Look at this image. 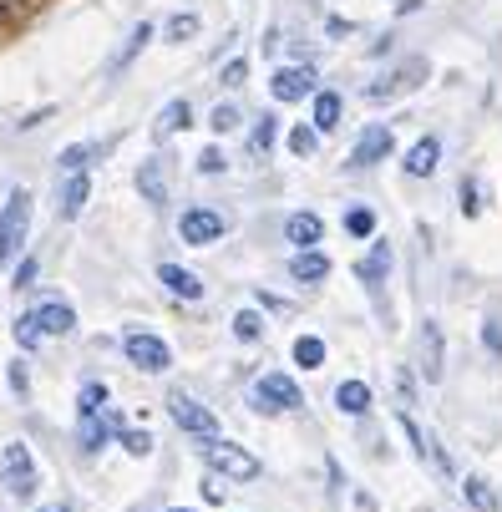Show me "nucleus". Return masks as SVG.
<instances>
[{
	"mask_svg": "<svg viewBox=\"0 0 502 512\" xmlns=\"http://www.w3.org/2000/svg\"><path fill=\"white\" fill-rule=\"evenodd\" d=\"M203 462L213 472L234 477V482H254L259 477V457L244 452V447H234V442H224V436H203Z\"/></svg>",
	"mask_w": 502,
	"mask_h": 512,
	"instance_id": "nucleus-1",
	"label": "nucleus"
},
{
	"mask_svg": "<svg viewBox=\"0 0 502 512\" xmlns=\"http://www.w3.org/2000/svg\"><path fill=\"white\" fill-rule=\"evenodd\" d=\"M26 229H31V193L16 188L11 203H6V213H0V264H11V259L21 254Z\"/></svg>",
	"mask_w": 502,
	"mask_h": 512,
	"instance_id": "nucleus-2",
	"label": "nucleus"
},
{
	"mask_svg": "<svg viewBox=\"0 0 502 512\" xmlns=\"http://www.w3.org/2000/svg\"><path fill=\"white\" fill-rule=\"evenodd\" d=\"M0 487H6L11 497H31L36 492V462L26 452V442H11L6 452H0Z\"/></svg>",
	"mask_w": 502,
	"mask_h": 512,
	"instance_id": "nucleus-3",
	"label": "nucleus"
},
{
	"mask_svg": "<svg viewBox=\"0 0 502 512\" xmlns=\"http://www.w3.org/2000/svg\"><path fill=\"white\" fill-rule=\"evenodd\" d=\"M168 411H173V421H178L183 431H193V436H219V416H213L208 406H198L188 391H173V396H168Z\"/></svg>",
	"mask_w": 502,
	"mask_h": 512,
	"instance_id": "nucleus-4",
	"label": "nucleus"
},
{
	"mask_svg": "<svg viewBox=\"0 0 502 512\" xmlns=\"http://www.w3.org/2000/svg\"><path fill=\"white\" fill-rule=\"evenodd\" d=\"M122 350H127V360L137 365V371H168V365H173V350L158 335H142V330H132L122 340Z\"/></svg>",
	"mask_w": 502,
	"mask_h": 512,
	"instance_id": "nucleus-5",
	"label": "nucleus"
},
{
	"mask_svg": "<svg viewBox=\"0 0 502 512\" xmlns=\"http://www.w3.org/2000/svg\"><path fill=\"white\" fill-rule=\"evenodd\" d=\"M254 401H259V411H295V406H305L300 386H295L290 376H279V371L254 386Z\"/></svg>",
	"mask_w": 502,
	"mask_h": 512,
	"instance_id": "nucleus-6",
	"label": "nucleus"
},
{
	"mask_svg": "<svg viewBox=\"0 0 502 512\" xmlns=\"http://www.w3.org/2000/svg\"><path fill=\"white\" fill-rule=\"evenodd\" d=\"M178 234H183V244L203 249V244H213V239H224V218L213 213V208H193V213L178 218Z\"/></svg>",
	"mask_w": 502,
	"mask_h": 512,
	"instance_id": "nucleus-7",
	"label": "nucleus"
},
{
	"mask_svg": "<svg viewBox=\"0 0 502 512\" xmlns=\"http://www.w3.org/2000/svg\"><path fill=\"white\" fill-rule=\"evenodd\" d=\"M269 92H274L279 102H300V97L315 92V77H310L305 66H279V71H274V82H269Z\"/></svg>",
	"mask_w": 502,
	"mask_h": 512,
	"instance_id": "nucleus-8",
	"label": "nucleus"
},
{
	"mask_svg": "<svg viewBox=\"0 0 502 512\" xmlns=\"http://www.w3.org/2000/svg\"><path fill=\"white\" fill-rule=\"evenodd\" d=\"M421 376L442 381V330H437V320L421 325Z\"/></svg>",
	"mask_w": 502,
	"mask_h": 512,
	"instance_id": "nucleus-9",
	"label": "nucleus"
},
{
	"mask_svg": "<svg viewBox=\"0 0 502 512\" xmlns=\"http://www.w3.org/2000/svg\"><path fill=\"white\" fill-rule=\"evenodd\" d=\"M386 153H391V132H386V127H366V137L355 142V158H350V163H355V168H371V163H381Z\"/></svg>",
	"mask_w": 502,
	"mask_h": 512,
	"instance_id": "nucleus-10",
	"label": "nucleus"
},
{
	"mask_svg": "<svg viewBox=\"0 0 502 512\" xmlns=\"http://www.w3.org/2000/svg\"><path fill=\"white\" fill-rule=\"evenodd\" d=\"M437 158H442V142H437V137H421L416 148L406 153V173H411V178H432V173H437Z\"/></svg>",
	"mask_w": 502,
	"mask_h": 512,
	"instance_id": "nucleus-11",
	"label": "nucleus"
},
{
	"mask_svg": "<svg viewBox=\"0 0 502 512\" xmlns=\"http://www.w3.org/2000/svg\"><path fill=\"white\" fill-rule=\"evenodd\" d=\"M87 193H92V178H87V168H77L61 188V218H77L87 208Z\"/></svg>",
	"mask_w": 502,
	"mask_h": 512,
	"instance_id": "nucleus-12",
	"label": "nucleus"
},
{
	"mask_svg": "<svg viewBox=\"0 0 502 512\" xmlns=\"http://www.w3.org/2000/svg\"><path fill=\"white\" fill-rule=\"evenodd\" d=\"M284 239L300 244V249H310V244L325 239V224H320L315 213H290V224H284Z\"/></svg>",
	"mask_w": 502,
	"mask_h": 512,
	"instance_id": "nucleus-13",
	"label": "nucleus"
},
{
	"mask_svg": "<svg viewBox=\"0 0 502 512\" xmlns=\"http://www.w3.org/2000/svg\"><path fill=\"white\" fill-rule=\"evenodd\" d=\"M158 279L173 289L178 300H203V279H193V274H188V269H178V264H163V269H158Z\"/></svg>",
	"mask_w": 502,
	"mask_h": 512,
	"instance_id": "nucleus-14",
	"label": "nucleus"
},
{
	"mask_svg": "<svg viewBox=\"0 0 502 512\" xmlns=\"http://www.w3.org/2000/svg\"><path fill=\"white\" fill-rule=\"evenodd\" d=\"M335 406H340L345 416H366V411H371V386H366V381H345V386L335 391Z\"/></svg>",
	"mask_w": 502,
	"mask_h": 512,
	"instance_id": "nucleus-15",
	"label": "nucleus"
},
{
	"mask_svg": "<svg viewBox=\"0 0 502 512\" xmlns=\"http://www.w3.org/2000/svg\"><path fill=\"white\" fill-rule=\"evenodd\" d=\"M290 274H295L300 284H315V279H325V274H330V259H325V254H315V249H300V254L290 259Z\"/></svg>",
	"mask_w": 502,
	"mask_h": 512,
	"instance_id": "nucleus-16",
	"label": "nucleus"
},
{
	"mask_svg": "<svg viewBox=\"0 0 502 512\" xmlns=\"http://www.w3.org/2000/svg\"><path fill=\"white\" fill-rule=\"evenodd\" d=\"M31 320H36L46 335H66L71 325H77V315H71L66 305H41V310H31Z\"/></svg>",
	"mask_w": 502,
	"mask_h": 512,
	"instance_id": "nucleus-17",
	"label": "nucleus"
},
{
	"mask_svg": "<svg viewBox=\"0 0 502 512\" xmlns=\"http://www.w3.org/2000/svg\"><path fill=\"white\" fill-rule=\"evenodd\" d=\"M137 188H142V198H148V203H163V198H168L163 168H158V163H142V168H137Z\"/></svg>",
	"mask_w": 502,
	"mask_h": 512,
	"instance_id": "nucleus-18",
	"label": "nucleus"
},
{
	"mask_svg": "<svg viewBox=\"0 0 502 512\" xmlns=\"http://www.w3.org/2000/svg\"><path fill=\"white\" fill-rule=\"evenodd\" d=\"M386 269H391V249H386V244H376V249H371V259H361V269H355V274H361L366 284H381V279H386Z\"/></svg>",
	"mask_w": 502,
	"mask_h": 512,
	"instance_id": "nucleus-19",
	"label": "nucleus"
},
{
	"mask_svg": "<svg viewBox=\"0 0 502 512\" xmlns=\"http://www.w3.org/2000/svg\"><path fill=\"white\" fill-rule=\"evenodd\" d=\"M335 122H340V97H335V92H320V97H315V127L330 132Z\"/></svg>",
	"mask_w": 502,
	"mask_h": 512,
	"instance_id": "nucleus-20",
	"label": "nucleus"
},
{
	"mask_svg": "<svg viewBox=\"0 0 502 512\" xmlns=\"http://www.w3.org/2000/svg\"><path fill=\"white\" fill-rule=\"evenodd\" d=\"M462 492H467V502H472L477 512H497V497H492V487H487L482 477H467V482H462Z\"/></svg>",
	"mask_w": 502,
	"mask_h": 512,
	"instance_id": "nucleus-21",
	"label": "nucleus"
},
{
	"mask_svg": "<svg viewBox=\"0 0 502 512\" xmlns=\"http://www.w3.org/2000/svg\"><path fill=\"white\" fill-rule=\"evenodd\" d=\"M345 229H350L355 239H371V234H376V213H371V208H350V213H345Z\"/></svg>",
	"mask_w": 502,
	"mask_h": 512,
	"instance_id": "nucleus-22",
	"label": "nucleus"
},
{
	"mask_svg": "<svg viewBox=\"0 0 502 512\" xmlns=\"http://www.w3.org/2000/svg\"><path fill=\"white\" fill-rule=\"evenodd\" d=\"M295 360H300V365H325V340L300 335V340H295Z\"/></svg>",
	"mask_w": 502,
	"mask_h": 512,
	"instance_id": "nucleus-23",
	"label": "nucleus"
},
{
	"mask_svg": "<svg viewBox=\"0 0 502 512\" xmlns=\"http://www.w3.org/2000/svg\"><path fill=\"white\" fill-rule=\"evenodd\" d=\"M82 447L87 452L102 447V411H82Z\"/></svg>",
	"mask_w": 502,
	"mask_h": 512,
	"instance_id": "nucleus-24",
	"label": "nucleus"
},
{
	"mask_svg": "<svg viewBox=\"0 0 502 512\" xmlns=\"http://www.w3.org/2000/svg\"><path fill=\"white\" fill-rule=\"evenodd\" d=\"M193 31H198V21H193V16H173V21L163 26V36H168V41H188Z\"/></svg>",
	"mask_w": 502,
	"mask_h": 512,
	"instance_id": "nucleus-25",
	"label": "nucleus"
},
{
	"mask_svg": "<svg viewBox=\"0 0 502 512\" xmlns=\"http://www.w3.org/2000/svg\"><path fill=\"white\" fill-rule=\"evenodd\" d=\"M234 335H239V340H259V335H264L259 315H244V310H239V315H234Z\"/></svg>",
	"mask_w": 502,
	"mask_h": 512,
	"instance_id": "nucleus-26",
	"label": "nucleus"
},
{
	"mask_svg": "<svg viewBox=\"0 0 502 512\" xmlns=\"http://www.w3.org/2000/svg\"><path fill=\"white\" fill-rule=\"evenodd\" d=\"M148 41H153V26H137V31H132V41H127V51L117 56V66H127V61H132L142 46H148Z\"/></svg>",
	"mask_w": 502,
	"mask_h": 512,
	"instance_id": "nucleus-27",
	"label": "nucleus"
},
{
	"mask_svg": "<svg viewBox=\"0 0 502 512\" xmlns=\"http://www.w3.org/2000/svg\"><path fill=\"white\" fill-rule=\"evenodd\" d=\"M188 117H193V112H188V102H173V107L163 112V127H168V132H183V127H188Z\"/></svg>",
	"mask_w": 502,
	"mask_h": 512,
	"instance_id": "nucleus-28",
	"label": "nucleus"
},
{
	"mask_svg": "<svg viewBox=\"0 0 502 512\" xmlns=\"http://www.w3.org/2000/svg\"><path fill=\"white\" fill-rule=\"evenodd\" d=\"M16 340H21V350H31V345L41 340V325H36L31 315H21V320H16Z\"/></svg>",
	"mask_w": 502,
	"mask_h": 512,
	"instance_id": "nucleus-29",
	"label": "nucleus"
},
{
	"mask_svg": "<svg viewBox=\"0 0 502 512\" xmlns=\"http://www.w3.org/2000/svg\"><path fill=\"white\" fill-rule=\"evenodd\" d=\"M269 142H274V122H269V117H259V127H254V158H264V153H269Z\"/></svg>",
	"mask_w": 502,
	"mask_h": 512,
	"instance_id": "nucleus-30",
	"label": "nucleus"
},
{
	"mask_svg": "<svg viewBox=\"0 0 502 512\" xmlns=\"http://www.w3.org/2000/svg\"><path fill=\"white\" fill-rule=\"evenodd\" d=\"M290 148H295L300 158H310V153H315V132H310V127H295V132H290Z\"/></svg>",
	"mask_w": 502,
	"mask_h": 512,
	"instance_id": "nucleus-31",
	"label": "nucleus"
},
{
	"mask_svg": "<svg viewBox=\"0 0 502 512\" xmlns=\"http://www.w3.org/2000/svg\"><path fill=\"white\" fill-rule=\"evenodd\" d=\"M87 158H92L87 148H66V153H61V168H66V173H77V168H87Z\"/></svg>",
	"mask_w": 502,
	"mask_h": 512,
	"instance_id": "nucleus-32",
	"label": "nucleus"
},
{
	"mask_svg": "<svg viewBox=\"0 0 502 512\" xmlns=\"http://www.w3.org/2000/svg\"><path fill=\"white\" fill-rule=\"evenodd\" d=\"M239 127V112L234 107H219V112H213V132H234Z\"/></svg>",
	"mask_w": 502,
	"mask_h": 512,
	"instance_id": "nucleus-33",
	"label": "nucleus"
},
{
	"mask_svg": "<svg viewBox=\"0 0 502 512\" xmlns=\"http://www.w3.org/2000/svg\"><path fill=\"white\" fill-rule=\"evenodd\" d=\"M244 77H249V61H229L224 66V87H239Z\"/></svg>",
	"mask_w": 502,
	"mask_h": 512,
	"instance_id": "nucleus-34",
	"label": "nucleus"
},
{
	"mask_svg": "<svg viewBox=\"0 0 502 512\" xmlns=\"http://www.w3.org/2000/svg\"><path fill=\"white\" fill-rule=\"evenodd\" d=\"M127 452H132V457H148V452H153V442H148L142 431H132V436H127Z\"/></svg>",
	"mask_w": 502,
	"mask_h": 512,
	"instance_id": "nucleus-35",
	"label": "nucleus"
},
{
	"mask_svg": "<svg viewBox=\"0 0 502 512\" xmlns=\"http://www.w3.org/2000/svg\"><path fill=\"white\" fill-rule=\"evenodd\" d=\"M16 11H21V0H0V31L16 21Z\"/></svg>",
	"mask_w": 502,
	"mask_h": 512,
	"instance_id": "nucleus-36",
	"label": "nucleus"
},
{
	"mask_svg": "<svg viewBox=\"0 0 502 512\" xmlns=\"http://www.w3.org/2000/svg\"><path fill=\"white\" fill-rule=\"evenodd\" d=\"M482 335H487V345L502 355V320H487V330H482Z\"/></svg>",
	"mask_w": 502,
	"mask_h": 512,
	"instance_id": "nucleus-37",
	"label": "nucleus"
},
{
	"mask_svg": "<svg viewBox=\"0 0 502 512\" xmlns=\"http://www.w3.org/2000/svg\"><path fill=\"white\" fill-rule=\"evenodd\" d=\"M198 168H203V173H224V158H219V153H213V148H208V153L198 158Z\"/></svg>",
	"mask_w": 502,
	"mask_h": 512,
	"instance_id": "nucleus-38",
	"label": "nucleus"
},
{
	"mask_svg": "<svg viewBox=\"0 0 502 512\" xmlns=\"http://www.w3.org/2000/svg\"><path fill=\"white\" fill-rule=\"evenodd\" d=\"M462 208L477 213V188H472V183H462Z\"/></svg>",
	"mask_w": 502,
	"mask_h": 512,
	"instance_id": "nucleus-39",
	"label": "nucleus"
},
{
	"mask_svg": "<svg viewBox=\"0 0 502 512\" xmlns=\"http://www.w3.org/2000/svg\"><path fill=\"white\" fill-rule=\"evenodd\" d=\"M31 279H36V264H31V259H26V264H21V274H16V289H26V284H31Z\"/></svg>",
	"mask_w": 502,
	"mask_h": 512,
	"instance_id": "nucleus-40",
	"label": "nucleus"
},
{
	"mask_svg": "<svg viewBox=\"0 0 502 512\" xmlns=\"http://www.w3.org/2000/svg\"><path fill=\"white\" fill-rule=\"evenodd\" d=\"M11 386L26 396V365H11Z\"/></svg>",
	"mask_w": 502,
	"mask_h": 512,
	"instance_id": "nucleus-41",
	"label": "nucleus"
},
{
	"mask_svg": "<svg viewBox=\"0 0 502 512\" xmlns=\"http://www.w3.org/2000/svg\"><path fill=\"white\" fill-rule=\"evenodd\" d=\"M173 512H188V507H173Z\"/></svg>",
	"mask_w": 502,
	"mask_h": 512,
	"instance_id": "nucleus-42",
	"label": "nucleus"
}]
</instances>
